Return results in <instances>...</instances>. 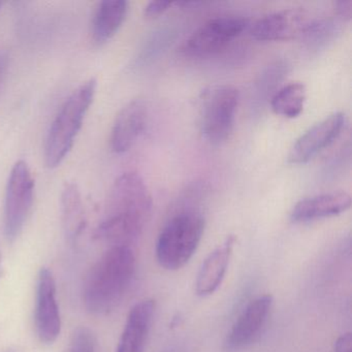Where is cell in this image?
Here are the masks:
<instances>
[{"label": "cell", "instance_id": "1", "mask_svg": "<svg viewBox=\"0 0 352 352\" xmlns=\"http://www.w3.org/2000/svg\"><path fill=\"white\" fill-rule=\"evenodd\" d=\"M151 210V193L144 179L137 173H125L111 188L96 236L113 246L131 247L143 232Z\"/></svg>", "mask_w": 352, "mask_h": 352}, {"label": "cell", "instance_id": "2", "mask_svg": "<svg viewBox=\"0 0 352 352\" xmlns=\"http://www.w3.org/2000/svg\"><path fill=\"white\" fill-rule=\"evenodd\" d=\"M135 275V257L129 246H112L94 265L84 285L86 310L104 315L114 310L129 292Z\"/></svg>", "mask_w": 352, "mask_h": 352}, {"label": "cell", "instance_id": "3", "mask_svg": "<svg viewBox=\"0 0 352 352\" xmlns=\"http://www.w3.org/2000/svg\"><path fill=\"white\" fill-rule=\"evenodd\" d=\"M98 82L87 80L72 92L51 123L45 142V164L55 168L63 164L75 144L86 114L94 102Z\"/></svg>", "mask_w": 352, "mask_h": 352}, {"label": "cell", "instance_id": "4", "mask_svg": "<svg viewBox=\"0 0 352 352\" xmlns=\"http://www.w3.org/2000/svg\"><path fill=\"white\" fill-rule=\"evenodd\" d=\"M205 230V219L197 211L177 214L162 228L156 257L164 269L176 271L184 267L197 250Z\"/></svg>", "mask_w": 352, "mask_h": 352}, {"label": "cell", "instance_id": "5", "mask_svg": "<svg viewBox=\"0 0 352 352\" xmlns=\"http://www.w3.org/2000/svg\"><path fill=\"white\" fill-rule=\"evenodd\" d=\"M240 94L232 85H216L205 90L201 100V129L214 145L224 143L232 135Z\"/></svg>", "mask_w": 352, "mask_h": 352}, {"label": "cell", "instance_id": "6", "mask_svg": "<svg viewBox=\"0 0 352 352\" xmlns=\"http://www.w3.org/2000/svg\"><path fill=\"white\" fill-rule=\"evenodd\" d=\"M324 23L312 13L302 9H285L274 12L257 20L251 28V36L261 42H280L308 38L318 34Z\"/></svg>", "mask_w": 352, "mask_h": 352}, {"label": "cell", "instance_id": "7", "mask_svg": "<svg viewBox=\"0 0 352 352\" xmlns=\"http://www.w3.org/2000/svg\"><path fill=\"white\" fill-rule=\"evenodd\" d=\"M34 176L24 160L14 164L8 181L5 199L3 230L9 242H14L23 230L34 201Z\"/></svg>", "mask_w": 352, "mask_h": 352}, {"label": "cell", "instance_id": "8", "mask_svg": "<svg viewBox=\"0 0 352 352\" xmlns=\"http://www.w3.org/2000/svg\"><path fill=\"white\" fill-rule=\"evenodd\" d=\"M248 25L236 16L216 17L204 23L183 43L181 53L189 57H209L226 50Z\"/></svg>", "mask_w": 352, "mask_h": 352}, {"label": "cell", "instance_id": "9", "mask_svg": "<svg viewBox=\"0 0 352 352\" xmlns=\"http://www.w3.org/2000/svg\"><path fill=\"white\" fill-rule=\"evenodd\" d=\"M36 327L45 344H53L61 333V316L57 302L56 282L52 272L43 267L36 287Z\"/></svg>", "mask_w": 352, "mask_h": 352}, {"label": "cell", "instance_id": "10", "mask_svg": "<svg viewBox=\"0 0 352 352\" xmlns=\"http://www.w3.org/2000/svg\"><path fill=\"white\" fill-rule=\"evenodd\" d=\"M273 298L270 294L251 300L234 321L224 341L226 352H236L248 347L261 335L271 312Z\"/></svg>", "mask_w": 352, "mask_h": 352}, {"label": "cell", "instance_id": "11", "mask_svg": "<svg viewBox=\"0 0 352 352\" xmlns=\"http://www.w3.org/2000/svg\"><path fill=\"white\" fill-rule=\"evenodd\" d=\"M345 124L346 116L342 112L333 113L319 121L296 140L288 154V162L294 164L310 162L338 139Z\"/></svg>", "mask_w": 352, "mask_h": 352}, {"label": "cell", "instance_id": "12", "mask_svg": "<svg viewBox=\"0 0 352 352\" xmlns=\"http://www.w3.org/2000/svg\"><path fill=\"white\" fill-rule=\"evenodd\" d=\"M148 108L143 100H133L119 112L111 133V149L114 153L129 151L145 131Z\"/></svg>", "mask_w": 352, "mask_h": 352}, {"label": "cell", "instance_id": "13", "mask_svg": "<svg viewBox=\"0 0 352 352\" xmlns=\"http://www.w3.org/2000/svg\"><path fill=\"white\" fill-rule=\"evenodd\" d=\"M350 207L351 197L345 191L322 193L298 201L290 213V219L296 223L314 221L340 215Z\"/></svg>", "mask_w": 352, "mask_h": 352}, {"label": "cell", "instance_id": "14", "mask_svg": "<svg viewBox=\"0 0 352 352\" xmlns=\"http://www.w3.org/2000/svg\"><path fill=\"white\" fill-rule=\"evenodd\" d=\"M155 312V302H138L127 317L116 352H144Z\"/></svg>", "mask_w": 352, "mask_h": 352}, {"label": "cell", "instance_id": "15", "mask_svg": "<svg viewBox=\"0 0 352 352\" xmlns=\"http://www.w3.org/2000/svg\"><path fill=\"white\" fill-rule=\"evenodd\" d=\"M236 238L234 236H228L221 245L217 247L209 256L205 259L199 274H197V294L201 296H207L214 294L221 285L228 265L232 258Z\"/></svg>", "mask_w": 352, "mask_h": 352}, {"label": "cell", "instance_id": "16", "mask_svg": "<svg viewBox=\"0 0 352 352\" xmlns=\"http://www.w3.org/2000/svg\"><path fill=\"white\" fill-rule=\"evenodd\" d=\"M129 12V3L124 0H104L98 5L91 24L94 42L104 44L117 34Z\"/></svg>", "mask_w": 352, "mask_h": 352}, {"label": "cell", "instance_id": "17", "mask_svg": "<svg viewBox=\"0 0 352 352\" xmlns=\"http://www.w3.org/2000/svg\"><path fill=\"white\" fill-rule=\"evenodd\" d=\"M61 218L67 239L78 240L86 226L85 209L81 191L77 184L67 182L61 191Z\"/></svg>", "mask_w": 352, "mask_h": 352}, {"label": "cell", "instance_id": "18", "mask_svg": "<svg viewBox=\"0 0 352 352\" xmlns=\"http://www.w3.org/2000/svg\"><path fill=\"white\" fill-rule=\"evenodd\" d=\"M307 92L304 84L294 82L282 87L272 98L274 113L285 118H296L304 110Z\"/></svg>", "mask_w": 352, "mask_h": 352}, {"label": "cell", "instance_id": "19", "mask_svg": "<svg viewBox=\"0 0 352 352\" xmlns=\"http://www.w3.org/2000/svg\"><path fill=\"white\" fill-rule=\"evenodd\" d=\"M69 352H98V340L87 327H78L72 336Z\"/></svg>", "mask_w": 352, "mask_h": 352}, {"label": "cell", "instance_id": "20", "mask_svg": "<svg viewBox=\"0 0 352 352\" xmlns=\"http://www.w3.org/2000/svg\"><path fill=\"white\" fill-rule=\"evenodd\" d=\"M173 5L174 3H170V1H151L146 6L144 15L147 19H154L168 11Z\"/></svg>", "mask_w": 352, "mask_h": 352}, {"label": "cell", "instance_id": "21", "mask_svg": "<svg viewBox=\"0 0 352 352\" xmlns=\"http://www.w3.org/2000/svg\"><path fill=\"white\" fill-rule=\"evenodd\" d=\"M335 10L338 15L345 20L349 21L352 17V1L351 0H341L335 3Z\"/></svg>", "mask_w": 352, "mask_h": 352}, {"label": "cell", "instance_id": "22", "mask_svg": "<svg viewBox=\"0 0 352 352\" xmlns=\"http://www.w3.org/2000/svg\"><path fill=\"white\" fill-rule=\"evenodd\" d=\"M352 335L351 333H344L338 338L335 343V352H351Z\"/></svg>", "mask_w": 352, "mask_h": 352}, {"label": "cell", "instance_id": "23", "mask_svg": "<svg viewBox=\"0 0 352 352\" xmlns=\"http://www.w3.org/2000/svg\"><path fill=\"white\" fill-rule=\"evenodd\" d=\"M9 54L7 51L0 49V89L7 77L8 69H9Z\"/></svg>", "mask_w": 352, "mask_h": 352}, {"label": "cell", "instance_id": "24", "mask_svg": "<svg viewBox=\"0 0 352 352\" xmlns=\"http://www.w3.org/2000/svg\"><path fill=\"white\" fill-rule=\"evenodd\" d=\"M1 258H3V254H1V250H0V267H1Z\"/></svg>", "mask_w": 352, "mask_h": 352}, {"label": "cell", "instance_id": "25", "mask_svg": "<svg viewBox=\"0 0 352 352\" xmlns=\"http://www.w3.org/2000/svg\"><path fill=\"white\" fill-rule=\"evenodd\" d=\"M0 6H1V3H0Z\"/></svg>", "mask_w": 352, "mask_h": 352}]
</instances>
